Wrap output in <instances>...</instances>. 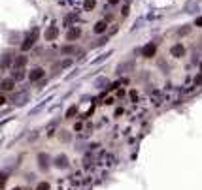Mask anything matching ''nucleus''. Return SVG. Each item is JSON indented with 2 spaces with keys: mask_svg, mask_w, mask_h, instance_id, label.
<instances>
[{
  "mask_svg": "<svg viewBox=\"0 0 202 190\" xmlns=\"http://www.w3.org/2000/svg\"><path fill=\"white\" fill-rule=\"evenodd\" d=\"M197 25H198V26H202V17H198V19H197Z\"/></svg>",
  "mask_w": 202,
  "mask_h": 190,
  "instance_id": "obj_22",
  "label": "nucleus"
},
{
  "mask_svg": "<svg viewBox=\"0 0 202 190\" xmlns=\"http://www.w3.org/2000/svg\"><path fill=\"white\" fill-rule=\"evenodd\" d=\"M6 104V96H0V105H4Z\"/></svg>",
  "mask_w": 202,
  "mask_h": 190,
  "instance_id": "obj_20",
  "label": "nucleus"
},
{
  "mask_svg": "<svg viewBox=\"0 0 202 190\" xmlns=\"http://www.w3.org/2000/svg\"><path fill=\"white\" fill-rule=\"evenodd\" d=\"M57 34H59V29H57V26H49V29H47V32H45V38H47V41L55 40V38H57Z\"/></svg>",
  "mask_w": 202,
  "mask_h": 190,
  "instance_id": "obj_11",
  "label": "nucleus"
},
{
  "mask_svg": "<svg viewBox=\"0 0 202 190\" xmlns=\"http://www.w3.org/2000/svg\"><path fill=\"white\" fill-rule=\"evenodd\" d=\"M11 57H13L11 53H6L4 57H2V62H0V66H2V68H8L11 62H13V59H11Z\"/></svg>",
  "mask_w": 202,
  "mask_h": 190,
  "instance_id": "obj_12",
  "label": "nucleus"
},
{
  "mask_svg": "<svg viewBox=\"0 0 202 190\" xmlns=\"http://www.w3.org/2000/svg\"><path fill=\"white\" fill-rule=\"evenodd\" d=\"M70 64H72V60H64V62H62V68H68Z\"/></svg>",
  "mask_w": 202,
  "mask_h": 190,
  "instance_id": "obj_19",
  "label": "nucleus"
},
{
  "mask_svg": "<svg viewBox=\"0 0 202 190\" xmlns=\"http://www.w3.org/2000/svg\"><path fill=\"white\" fill-rule=\"evenodd\" d=\"M6 181H8V173H6V171H2V173H0V190L4 188V185H6Z\"/></svg>",
  "mask_w": 202,
  "mask_h": 190,
  "instance_id": "obj_16",
  "label": "nucleus"
},
{
  "mask_svg": "<svg viewBox=\"0 0 202 190\" xmlns=\"http://www.w3.org/2000/svg\"><path fill=\"white\" fill-rule=\"evenodd\" d=\"M108 2H110V4H113V6H115V4H119V0H108Z\"/></svg>",
  "mask_w": 202,
  "mask_h": 190,
  "instance_id": "obj_21",
  "label": "nucleus"
},
{
  "mask_svg": "<svg viewBox=\"0 0 202 190\" xmlns=\"http://www.w3.org/2000/svg\"><path fill=\"white\" fill-rule=\"evenodd\" d=\"M106 29H108V23H106V21H96L95 26H93V32L95 34H102V32H106Z\"/></svg>",
  "mask_w": 202,
  "mask_h": 190,
  "instance_id": "obj_8",
  "label": "nucleus"
},
{
  "mask_svg": "<svg viewBox=\"0 0 202 190\" xmlns=\"http://www.w3.org/2000/svg\"><path fill=\"white\" fill-rule=\"evenodd\" d=\"M55 166H57V167H61V170L68 167V158H66V154H59V156L55 158Z\"/></svg>",
  "mask_w": 202,
  "mask_h": 190,
  "instance_id": "obj_9",
  "label": "nucleus"
},
{
  "mask_svg": "<svg viewBox=\"0 0 202 190\" xmlns=\"http://www.w3.org/2000/svg\"><path fill=\"white\" fill-rule=\"evenodd\" d=\"M76 113H78V107H76V105H72V107L66 111V119H72V117H74Z\"/></svg>",
  "mask_w": 202,
  "mask_h": 190,
  "instance_id": "obj_17",
  "label": "nucleus"
},
{
  "mask_svg": "<svg viewBox=\"0 0 202 190\" xmlns=\"http://www.w3.org/2000/svg\"><path fill=\"white\" fill-rule=\"evenodd\" d=\"M200 72H202V62H200Z\"/></svg>",
  "mask_w": 202,
  "mask_h": 190,
  "instance_id": "obj_23",
  "label": "nucleus"
},
{
  "mask_svg": "<svg viewBox=\"0 0 202 190\" xmlns=\"http://www.w3.org/2000/svg\"><path fill=\"white\" fill-rule=\"evenodd\" d=\"M170 55L174 59H182L183 55H185V47L182 45V44H176V45H172V49H170Z\"/></svg>",
  "mask_w": 202,
  "mask_h": 190,
  "instance_id": "obj_5",
  "label": "nucleus"
},
{
  "mask_svg": "<svg viewBox=\"0 0 202 190\" xmlns=\"http://www.w3.org/2000/svg\"><path fill=\"white\" fill-rule=\"evenodd\" d=\"M96 8V0H85V2H83V10L85 11H93Z\"/></svg>",
  "mask_w": 202,
  "mask_h": 190,
  "instance_id": "obj_13",
  "label": "nucleus"
},
{
  "mask_svg": "<svg viewBox=\"0 0 202 190\" xmlns=\"http://www.w3.org/2000/svg\"><path fill=\"white\" fill-rule=\"evenodd\" d=\"M51 186H49V182H40V185L36 186V190H49Z\"/></svg>",
  "mask_w": 202,
  "mask_h": 190,
  "instance_id": "obj_18",
  "label": "nucleus"
},
{
  "mask_svg": "<svg viewBox=\"0 0 202 190\" xmlns=\"http://www.w3.org/2000/svg\"><path fill=\"white\" fill-rule=\"evenodd\" d=\"M38 162H40V170H42V171H45L47 167H49V156H47L45 152L38 154Z\"/></svg>",
  "mask_w": 202,
  "mask_h": 190,
  "instance_id": "obj_7",
  "label": "nucleus"
},
{
  "mask_svg": "<svg viewBox=\"0 0 202 190\" xmlns=\"http://www.w3.org/2000/svg\"><path fill=\"white\" fill-rule=\"evenodd\" d=\"M13 190H21V188H19V186H17V188H13Z\"/></svg>",
  "mask_w": 202,
  "mask_h": 190,
  "instance_id": "obj_24",
  "label": "nucleus"
},
{
  "mask_svg": "<svg viewBox=\"0 0 202 190\" xmlns=\"http://www.w3.org/2000/svg\"><path fill=\"white\" fill-rule=\"evenodd\" d=\"M38 36H40V30H38V29H32V30L29 32V36L25 38V41L21 44V51H23V53H25V51H29V49H30L34 44H36Z\"/></svg>",
  "mask_w": 202,
  "mask_h": 190,
  "instance_id": "obj_1",
  "label": "nucleus"
},
{
  "mask_svg": "<svg viewBox=\"0 0 202 190\" xmlns=\"http://www.w3.org/2000/svg\"><path fill=\"white\" fill-rule=\"evenodd\" d=\"M25 77V68H17L15 74H13V79H23Z\"/></svg>",
  "mask_w": 202,
  "mask_h": 190,
  "instance_id": "obj_15",
  "label": "nucleus"
},
{
  "mask_svg": "<svg viewBox=\"0 0 202 190\" xmlns=\"http://www.w3.org/2000/svg\"><path fill=\"white\" fill-rule=\"evenodd\" d=\"M61 53L62 55H72V53H76V47L74 45H64V47H61Z\"/></svg>",
  "mask_w": 202,
  "mask_h": 190,
  "instance_id": "obj_14",
  "label": "nucleus"
},
{
  "mask_svg": "<svg viewBox=\"0 0 202 190\" xmlns=\"http://www.w3.org/2000/svg\"><path fill=\"white\" fill-rule=\"evenodd\" d=\"M81 36V29L79 26H70V29L66 30V41H76Z\"/></svg>",
  "mask_w": 202,
  "mask_h": 190,
  "instance_id": "obj_4",
  "label": "nucleus"
},
{
  "mask_svg": "<svg viewBox=\"0 0 202 190\" xmlns=\"http://www.w3.org/2000/svg\"><path fill=\"white\" fill-rule=\"evenodd\" d=\"M26 62H29V57H25V55H19V57H15L13 64H15V68H25Z\"/></svg>",
  "mask_w": 202,
  "mask_h": 190,
  "instance_id": "obj_10",
  "label": "nucleus"
},
{
  "mask_svg": "<svg viewBox=\"0 0 202 190\" xmlns=\"http://www.w3.org/2000/svg\"><path fill=\"white\" fill-rule=\"evenodd\" d=\"M155 53H157V45L155 44H148L144 49H142V55L145 59H151V57H155Z\"/></svg>",
  "mask_w": 202,
  "mask_h": 190,
  "instance_id": "obj_6",
  "label": "nucleus"
},
{
  "mask_svg": "<svg viewBox=\"0 0 202 190\" xmlns=\"http://www.w3.org/2000/svg\"><path fill=\"white\" fill-rule=\"evenodd\" d=\"M13 89H15V79H13V77H8V79L0 81V90H2V92H11Z\"/></svg>",
  "mask_w": 202,
  "mask_h": 190,
  "instance_id": "obj_3",
  "label": "nucleus"
},
{
  "mask_svg": "<svg viewBox=\"0 0 202 190\" xmlns=\"http://www.w3.org/2000/svg\"><path fill=\"white\" fill-rule=\"evenodd\" d=\"M44 75H45V70L44 68H32L29 72V81L30 83H36L40 79H44Z\"/></svg>",
  "mask_w": 202,
  "mask_h": 190,
  "instance_id": "obj_2",
  "label": "nucleus"
}]
</instances>
